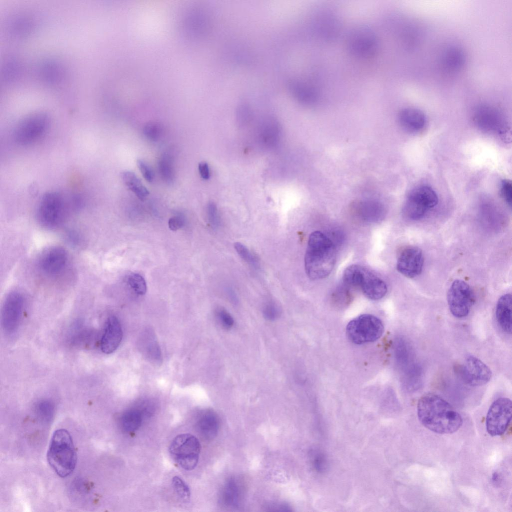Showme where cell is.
<instances>
[{"label": "cell", "instance_id": "obj_1", "mask_svg": "<svg viewBox=\"0 0 512 512\" xmlns=\"http://www.w3.org/2000/svg\"><path fill=\"white\" fill-rule=\"evenodd\" d=\"M417 414L421 424L439 434H451L462 426L461 415L446 400L432 393L423 395L417 405Z\"/></svg>", "mask_w": 512, "mask_h": 512}, {"label": "cell", "instance_id": "obj_2", "mask_svg": "<svg viewBox=\"0 0 512 512\" xmlns=\"http://www.w3.org/2000/svg\"><path fill=\"white\" fill-rule=\"evenodd\" d=\"M336 250L333 242L320 231L309 236L304 256L306 272L313 280L328 276L336 263Z\"/></svg>", "mask_w": 512, "mask_h": 512}, {"label": "cell", "instance_id": "obj_3", "mask_svg": "<svg viewBox=\"0 0 512 512\" xmlns=\"http://www.w3.org/2000/svg\"><path fill=\"white\" fill-rule=\"evenodd\" d=\"M48 462L62 478L70 474L76 464V453L72 439L68 432L58 429L53 434L46 454Z\"/></svg>", "mask_w": 512, "mask_h": 512}, {"label": "cell", "instance_id": "obj_4", "mask_svg": "<svg viewBox=\"0 0 512 512\" xmlns=\"http://www.w3.org/2000/svg\"><path fill=\"white\" fill-rule=\"evenodd\" d=\"M342 278L345 286L360 290L370 300H380L387 292V286L384 280L360 265L352 264L346 268Z\"/></svg>", "mask_w": 512, "mask_h": 512}, {"label": "cell", "instance_id": "obj_5", "mask_svg": "<svg viewBox=\"0 0 512 512\" xmlns=\"http://www.w3.org/2000/svg\"><path fill=\"white\" fill-rule=\"evenodd\" d=\"M384 332L382 320L370 314L360 315L350 320L346 326V334L353 343L361 344L380 338Z\"/></svg>", "mask_w": 512, "mask_h": 512}, {"label": "cell", "instance_id": "obj_6", "mask_svg": "<svg viewBox=\"0 0 512 512\" xmlns=\"http://www.w3.org/2000/svg\"><path fill=\"white\" fill-rule=\"evenodd\" d=\"M200 448V442L196 437L184 434L174 438L169 452L174 460L182 468L191 470L197 465Z\"/></svg>", "mask_w": 512, "mask_h": 512}, {"label": "cell", "instance_id": "obj_7", "mask_svg": "<svg viewBox=\"0 0 512 512\" xmlns=\"http://www.w3.org/2000/svg\"><path fill=\"white\" fill-rule=\"evenodd\" d=\"M346 44L350 54L360 59L372 58L379 48L376 34L371 28L365 25L354 28L348 35Z\"/></svg>", "mask_w": 512, "mask_h": 512}, {"label": "cell", "instance_id": "obj_8", "mask_svg": "<svg viewBox=\"0 0 512 512\" xmlns=\"http://www.w3.org/2000/svg\"><path fill=\"white\" fill-rule=\"evenodd\" d=\"M38 219L42 226L48 229L60 226L66 216V205L62 196L56 192L45 193L38 210Z\"/></svg>", "mask_w": 512, "mask_h": 512}, {"label": "cell", "instance_id": "obj_9", "mask_svg": "<svg viewBox=\"0 0 512 512\" xmlns=\"http://www.w3.org/2000/svg\"><path fill=\"white\" fill-rule=\"evenodd\" d=\"M438 203V196L432 188L426 186H420L412 190L408 195L403 212L408 218L418 220Z\"/></svg>", "mask_w": 512, "mask_h": 512}, {"label": "cell", "instance_id": "obj_10", "mask_svg": "<svg viewBox=\"0 0 512 512\" xmlns=\"http://www.w3.org/2000/svg\"><path fill=\"white\" fill-rule=\"evenodd\" d=\"M49 124L48 116L43 113L31 114L21 120L14 131L15 142L20 145L30 144L40 138Z\"/></svg>", "mask_w": 512, "mask_h": 512}, {"label": "cell", "instance_id": "obj_11", "mask_svg": "<svg viewBox=\"0 0 512 512\" xmlns=\"http://www.w3.org/2000/svg\"><path fill=\"white\" fill-rule=\"evenodd\" d=\"M447 301L452 314L462 318L469 314L475 298L472 290L466 282L456 280L448 291Z\"/></svg>", "mask_w": 512, "mask_h": 512}, {"label": "cell", "instance_id": "obj_12", "mask_svg": "<svg viewBox=\"0 0 512 512\" xmlns=\"http://www.w3.org/2000/svg\"><path fill=\"white\" fill-rule=\"evenodd\" d=\"M512 404L508 398H500L490 406L486 416L488 432L491 436L502 435L508 427L512 418Z\"/></svg>", "mask_w": 512, "mask_h": 512}, {"label": "cell", "instance_id": "obj_13", "mask_svg": "<svg viewBox=\"0 0 512 512\" xmlns=\"http://www.w3.org/2000/svg\"><path fill=\"white\" fill-rule=\"evenodd\" d=\"M24 300L22 294L18 291L10 292L6 297L2 309V324L8 334L15 333L18 330L24 308Z\"/></svg>", "mask_w": 512, "mask_h": 512}, {"label": "cell", "instance_id": "obj_14", "mask_svg": "<svg viewBox=\"0 0 512 512\" xmlns=\"http://www.w3.org/2000/svg\"><path fill=\"white\" fill-rule=\"evenodd\" d=\"M465 383L470 386H480L490 380L492 372L488 366L476 357L468 356L459 370Z\"/></svg>", "mask_w": 512, "mask_h": 512}, {"label": "cell", "instance_id": "obj_15", "mask_svg": "<svg viewBox=\"0 0 512 512\" xmlns=\"http://www.w3.org/2000/svg\"><path fill=\"white\" fill-rule=\"evenodd\" d=\"M68 260V254L64 248L58 246H52L41 254L38 261V268L44 274L56 276L66 268Z\"/></svg>", "mask_w": 512, "mask_h": 512}, {"label": "cell", "instance_id": "obj_16", "mask_svg": "<svg viewBox=\"0 0 512 512\" xmlns=\"http://www.w3.org/2000/svg\"><path fill=\"white\" fill-rule=\"evenodd\" d=\"M424 262L422 250L416 246H408L400 254L396 262V269L403 276L408 278H414L422 272Z\"/></svg>", "mask_w": 512, "mask_h": 512}, {"label": "cell", "instance_id": "obj_17", "mask_svg": "<svg viewBox=\"0 0 512 512\" xmlns=\"http://www.w3.org/2000/svg\"><path fill=\"white\" fill-rule=\"evenodd\" d=\"M122 338V330L118 319L115 316H109L105 324L101 338L100 348L106 354L114 352L120 346Z\"/></svg>", "mask_w": 512, "mask_h": 512}, {"label": "cell", "instance_id": "obj_18", "mask_svg": "<svg viewBox=\"0 0 512 512\" xmlns=\"http://www.w3.org/2000/svg\"><path fill=\"white\" fill-rule=\"evenodd\" d=\"M474 117L480 126L488 130H496L502 124V116L500 110L488 104L477 106L474 111Z\"/></svg>", "mask_w": 512, "mask_h": 512}, {"label": "cell", "instance_id": "obj_19", "mask_svg": "<svg viewBox=\"0 0 512 512\" xmlns=\"http://www.w3.org/2000/svg\"><path fill=\"white\" fill-rule=\"evenodd\" d=\"M398 118L402 128L412 133L418 132L422 130L426 123L424 114L422 110L414 108H406L402 110L398 114Z\"/></svg>", "mask_w": 512, "mask_h": 512}, {"label": "cell", "instance_id": "obj_20", "mask_svg": "<svg viewBox=\"0 0 512 512\" xmlns=\"http://www.w3.org/2000/svg\"><path fill=\"white\" fill-rule=\"evenodd\" d=\"M463 50L456 46L446 48L440 56V64L444 70L449 72H456L462 69L466 62Z\"/></svg>", "mask_w": 512, "mask_h": 512}, {"label": "cell", "instance_id": "obj_21", "mask_svg": "<svg viewBox=\"0 0 512 512\" xmlns=\"http://www.w3.org/2000/svg\"><path fill=\"white\" fill-rule=\"evenodd\" d=\"M352 208L358 216L368 221L381 219L385 213L384 206L374 200L356 201L353 204Z\"/></svg>", "mask_w": 512, "mask_h": 512}, {"label": "cell", "instance_id": "obj_22", "mask_svg": "<svg viewBox=\"0 0 512 512\" xmlns=\"http://www.w3.org/2000/svg\"><path fill=\"white\" fill-rule=\"evenodd\" d=\"M497 322L502 330L507 334L512 332V296L506 294L498 300L496 308Z\"/></svg>", "mask_w": 512, "mask_h": 512}, {"label": "cell", "instance_id": "obj_23", "mask_svg": "<svg viewBox=\"0 0 512 512\" xmlns=\"http://www.w3.org/2000/svg\"><path fill=\"white\" fill-rule=\"evenodd\" d=\"M198 428L206 438L211 440L217 434L219 429V419L216 414L207 410L202 414L198 421Z\"/></svg>", "mask_w": 512, "mask_h": 512}, {"label": "cell", "instance_id": "obj_24", "mask_svg": "<svg viewBox=\"0 0 512 512\" xmlns=\"http://www.w3.org/2000/svg\"><path fill=\"white\" fill-rule=\"evenodd\" d=\"M316 25L320 34L326 39L333 40L338 36L340 26L334 16L326 14L321 15Z\"/></svg>", "mask_w": 512, "mask_h": 512}, {"label": "cell", "instance_id": "obj_25", "mask_svg": "<svg viewBox=\"0 0 512 512\" xmlns=\"http://www.w3.org/2000/svg\"><path fill=\"white\" fill-rule=\"evenodd\" d=\"M291 88L298 100L303 104H312L318 100L317 90L310 84L296 82L291 84Z\"/></svg>", "mask_w": 512, "mask_h": 512}, {"label": "cell", "instance_id": "obj_26", "mask_svg": "<svg viewBox=\"0 0 512 512\" xmlns=\"http://www.w3.org/2000/svg\"><path fill=\"white\" fill-rule=\"evenodd\" d=\"M122 180L128 188L141 200H145L150 192L136 174L130 171H124L121 174Z\"/></svg>", "mask_w": 512, "mask_h": 512}, {"label": "cell", "instance_id": "obj_27", "mask_svg": "<svg viewBox=\"0 0 512 512\" xmlns=\"http://www.w3.org/2000/svg\"><path fill=\"white\" fill-rule=\"evenodd\" d=\"M234 478L229 480L224 486L221 495L222 501L228 506H236L240 498L241 490Z\"/></svg>", "mask_w": 512, "mask_h": 512}, {"label": "cell", "instance_id": "obj_28", "mask_svg": "<svg viewBox=\"0 0 512 512\" xmlns=\"http://www.w3.org/2000/svg\"><path fill=\"white\" fill-rule=\"evenodd\" d=\"M142 414L140 410L132 408L124 412L121 418V424L124 430L133 432L141 426Z\"/></svg>", "mask_w": 512, "mask_h": 512}, {"label": "cell", "instance_id": "obj_29", "mask_svg": "<svg viewBox=\"0 0 512 512\" xmlns=\"http://www.w3.org/2000/svg\"><path fill=\"white\" fill-rule=\"evenodd\" d=\"M142 347L146 356L154 362L161 361L162 355L160 346L153 334H145L142 340Z\"/></svg>", "mask_w": 512, "mask_h": 512}, {"label": "cell", "instance_id": "obj_30", "mask_svg": "<svg viewBox=\"0 0 512 512\" xmlns=\"http://www.w3.org/2000/svg\"><path fill=\"white\" fill-rule=\"evenodd\" d=\"M158 168L162 179L167 183H171L174 178L173 160L168 154H163L159 160Z\"/></svg>", "mask_w": 512, "mask_h": 512}, {"label": "cell", "instance_id": "obj_31", "mask_svg": "<svg viewBox=\"0 0 512 512\" xmlns=\"http://www.w3.org/2000/svg\"><path fill=\"white\" fill-rule=\"evenodd\" d=\"M36 412L39 418L48 422L52 420L54 414V404L48 400H41L36 406Z\"/></svg>", "mask_w": 512, "mask_h": 512}, {"label": "cell", "instance_id": "obj_32", "mask_svg": "<svg viewBox=\"0 0 512 512\" xmlns=\"http://www.w3.org/2000/svg\"><path fill=\"white\" fill-rule=\"evenodd\" d=\"M163 128L162 125L158 122H149L146 124L143 128L144 136L152 142H156L162 136Z\"/></svg>", "mask_w": 512, "mask_h": 512}, {"label": "cell", "instance_id": "obj_33", "mask_svg": "<svg viewBox=\"0 0 512 512\" xmlns=\"http://www.w3.org/2000/svg\"><path fill=\"white\" fill-rule=\"evenodd\" d=\"M127 282L131 288L138 294L144 295L146 292L147 286L145 280L138 274H130Z\"/></svg>", "mask_w": 512, "mask_h": 512}, {"label": "cell", "instance_id": "obj_34", "mask_svg": "<svg viewBox=\"0 0 512 512\" xmlns=\"http://www.w3.org/2000/svg\"><path fill=\"white\" fill-rule=\"evenodd\" d=\"M172 485L176 494L184 502H188L190 491L186 484L180 477L176 476L172 480Z\"/></svg>", "mask_w": 512, "mask_h": 512}, {"label": "cell", "instance_id": "obj_35", "mask_svg": "<svg viewBox=\"0 0 512 512\" xmlns=\"http://www.w3.org/2000/svg\"><path fill=\"white\" fill-rule=\"evenodd\" d=\"M234 248L240 257L252 266L257 268L258 266V261L256 258L242 244L236 242L234 244Z\"/></svg>", "mask_w": 512, "mask_h": 512}, {"label": "cell", "instance_id": "obj_36", "mask_svg": "<svg viewBox=\"0 0 512 512\" xmlns=\"http://www.w3.org/2000/svg\"><path fill=\"white\" fill-rule=\"evenodd\" d=\"M280 310L278 306L273 302L266 304L263 308L264 317L270 320L277 318L280 315Z\"/></svg>", "mask_w": 512, "mask_h": 512}, {"label": "cell", "instance_id": "obj_37", "mask_svg": "<svg viewBox=\"0 0 512 512\" xmlns=\"http://www.w3.org/2000/svg\"><path fill=\"white\" fill-rule=\"evenodd\" d=\"M312 464L314 468L318 472H323L326 470L328 467L326 457L320 452H314L312 459Z\"/></svg>", "mask_w": 512, "mask_h": 512}, {"label": "cell", "instance_id": "obj_38", "mask_svg": "<svg viewBox=\"0 0 512 512\" xmlns=\"http://www.w3.org/2000/svg\"><path fill=\"white\" fill-rule=\"evenodd\" d=\"M216 317L220 324L226 329H230L234 324L232 316L224 309L220 308L216 312Z\"/></svg>", "mask_w": 512, "mask_h": 512}, {"label": "cell", "instance_id": "obj_39", "mask_svg": "<svg viewBox=\"0 0 512 512\" xmlns=\"http://www.w3.org/2000/svg\"><path fill=\"white\" fill-rule=\"evenodd\" d=\"M207 214L209 222L212 228H217L220 224V218L216 205L210 202L207 207Z\"/></svg>", "mask_w": 512, "mask_h": 512}, {"label": "cell", "instance_id": "obj_40", "mask_svg": "<svg viewBox=\"0 0 512 512\" xmlns=\"http://www.w3.org/2000/svg\"><path fill=\"white\" fill-rule=\"evenodd\" d=\"M137 166L144 179L149 182L153 181L154 174L150 166L142 160H137Z\"/></svg>", "mask_w": 512, "mask_h": 512}, {"label": "cell", "instance_id": "obj_41", "mask_svg": "<svg viewBox=\"0 0 512 512\" xmlns=\"http://www.w3.org/2000/svg\"><path fill=\"white\" fill-rule=\"evenodd\" d=\"M500 193L502 196L507 204L511 206L512 198V184L508 180H504L502 182Z\"/></svg>", "mask_w": 512, "mask_h": 512}, {"label": "cell", "instance_id": "obj_42", "mask_svg": "<svg viewBox=\"0 0 512 512\" xmlns=\"http://www.w3.org/2000/svg\"><path fill=\"white\" fill-rule=\"evenodd\" d=\"M168 227L172 231H176L184 224V219L182 216H175L170 218Z\"/></svg>", "mask_w": 512, "mask_h": 512}, {"label": "cell", "instance_id": "obj_43", "mask_svg": "<svg viewBox=\"0 0 512 512\" xmlns=\"http://www.w3.org/2000/svg\"><path fill=\"white\" fill-rule=\"evenodd\" d=\"M198 171L200 176L204 180H208L210 178V171L208 164L206 162H202L198 164Z\"/></svg>", "mask_w": 512, "mask_h": 512}, {"label": "cell", "instance_id": "obj_44", "mask_svg": "<svg viewBox=\"0 0 512 512\" xmlns=\"http://www.w3.org/2000/svg\"><path fill=\"white\" fill-rule=\"evenodd\" d=\"M226 293L229 297L230 299L234 304H236L238 301L237 296L234 290L231 288H226Z\"/></svg>", "mask_w": 512, "mask_h": 512}, {"label": "cell", "instance_id": "obj_45", "mask_svg": "<svg viewBox=\"0 0 512 512\" xmlns=\"http://www.w3.org/2000/svg\"><path fill=\"white\" fill-rule=\"evenodd\" d=\"M498 474L497 472H494L492 476V480L493 482L496 483L498 481Z\"/></svg>", "mask_w": 512, "mask_h": 512}]
</instances>
